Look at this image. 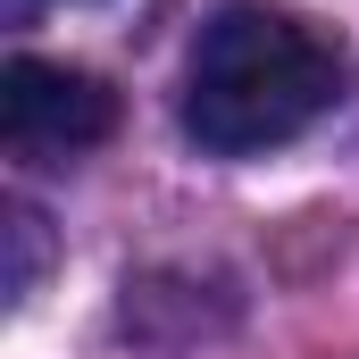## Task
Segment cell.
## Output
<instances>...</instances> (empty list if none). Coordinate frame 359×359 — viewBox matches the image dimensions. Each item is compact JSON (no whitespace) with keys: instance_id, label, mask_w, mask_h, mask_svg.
Here are the masks:
<instances>
[{"instance_id":"6da1fadb","label":"cell","mask_w":359,"mask_h":359,"mask_svg":"<svg viewBox=\"0 0 359 359\" xmlns=\"http://www.w3.org/2000/svg\"><path fill=\"white\" fill-rule=\"evenodd\" d=\"M343 92V50L268 0H234L201 25L184 67V134L217 159H251L309 134Z\"/></svg>"},{"instance_id":"7a4b0ae2","label":"cell","mask_w":359,"mask_h":359,"mask_svg":"<svg viewBox=\"0 0 359 359\" xmlns=\"http://www.w3.org/2000/svg\"><path fill=\"white\" fill-rule=\"evenodd\" d=\"M0 126L17 151H92L117 134V92L84 67H59V59H8Z\"/></svg>"},{"instance_id":"3957f363","label":"cell","mask_w":359,"mask_h":359,"mask_svg":"<svg viewBox=\"0 0 359 359\" xmlns=\"http://www.w3.org/2000/svg\"><path fill=\"white\" fill-rule=\"evenodd\" d=\"M8 243H17V259H8V292H25L34 268H42V226H34V209H8Z\"/></svg>"}]
</instances>
